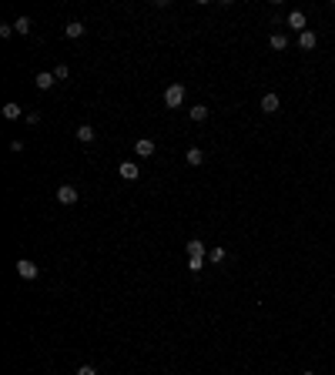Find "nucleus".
I'll return each mask as SVG.
<instances>
[{
	"mask_svg": "<svg viewBox=\"0 0 335 375\" xmlns=\"http://www.w3.org/2000/svg\"><path fill=\"white\" fill-rule=\"evenodd\" d=\"M54 78H57V80H67V78H70V67H67V64H57V67H54Z\"/></svg>",
	"mask_w": 335,
	"mask_h": 375,
	"instance_id": "19",
	"label": "nucleus"
},
{
	"mask_svg": "<svg viewBox=\"0 0 335 375\" xmlns=\"http://www.w3.org/2000/svg\"><path fill=\"white\" fill-rule=\"evenodd\" d=\"M208 262H212V265H222V262H224V248H222V244L208 248Z\"/></svg>",
	"mask_w": 335,
	"mask_h": 375,
	"instance_id": "17",
	"label": "nucleus"
},
{
	"mask_svg": "<svg viewBox=\"0 0 335 375\" xmlns=\"http://www.w3.org/2000/svg\"><path fill=\"white\" fill-rule=\"evenodd\" d=\"M4 118H7V121H17V118H20V104H17V100H7V104H4Z\"/></svg>",
	"mask_w": 335,
	"mask_h": 375,
	"instance_id": "16",
	"label": "nucleus"
},
{
	"mask_svg": "<svg viewBox=\"0 0 335 375\" xmlns=\"http://www.w3.org/2000/svg\"><path fill=\"white\" fill-rule=\"evenodd\" d=\"M315 44H318V37H315V30H305V34H298V47H302V50H312Z\"/></svg>",
	"mask_w": 335,
	"mask_h": 375,
	"instance_id": "13",
	"label": "nucleus"
},
{
	"mask_svg": "<svg viewBox=\"0 0 335 375\" xmlns=\"http://www.w3.org/2000/svg\"><path fill=\"white\" fill-rule=\"evenodd\" d=\"M27 124H40V110H30V114H27Z\"/></svg>",
	"mask_w": 335,
	"mask_h": 375,
	"instance_id": "23",
	"label": "nucleus"
},
{
	"mask_svg": "<svg viewBox=\"0 0 335 375\" xmlns=\"http://www.w3.org/2000/svg\"><path fill=\"white\" fill-rule=\"evenodd\" d=\"M14 34H30V17H17V20H14Z\"/></svg>",
	"mask_w": 335,
	"mask_h": 375,
	"instance_id": "18",
	"label": "nucleus"
},
{
	"mask_svg": "<svg viewBox=\"0 0 335 375\" xmlns=\"http://www.w3.org/2000/svg\"><path fill=\"white\" fill-rule=\"evenodd\" d=\"M181 100H184V84H181V80L168 84L164 88V108H181Z\"/></svg>",
	"mask_w": 335,
	"mask_h": 375,
	"instance_id": "1",
	"label": "nucleus"
},
{
	"mask_svg": "<svg viewBox=\"0 0 335 375\" xmlns=\"http://www.w3.org/2000/svg\"><path fill=\"white\" fill-rule=\"evenodd\" d=\"M34 84H37V88H40V90H50V88H54V84H57L54 70H40V74L34 78Z\"/></svg>",
	"mask_w": 335,
	"mask_h": 375,
	"instance_id": "7",
	"label": "nucleus"
},
{
	"mask_svg": "<svg viewBox=\"0 0 335 375\" xmlns=\"http://www.w3.org/2000/svg\"><path fill=\"white\" fill-rule=\"evenodd\" d=\"M184 252H188V258H208V244L201 242V238H191L184 244Z\"/></svg>",
	"mask_w": 335,
	"mask_h": 375,
	"instance_id": "3",
	"label": "nucleus"
},
{
	"mask_svg": "<svg viewBox=\"0 0 335 375\" xmlns=\"http://www.w3.org/2000/svg\"><path fill=\"white\" fill-rule=\"evenodd\" d=\"M184 161H188L191 168H201V164H204V151H201V148H188V154H184Z\"/></svg>",
	"mask_w": 335,
	"mask_h": 375,
	"instance_id": "10",
	"label": "nucleus"
},
{
	"mask_svg": "<svg viewBox=\"0 0 335 375\" xmlns=\"http://www.w3.org/2000/svg\"><path fill=\"white\" fill-rule=\"evenodd\" d=\"M78 375H98V368H94V365H80Z\"/></svg>",
	"mask_w": 335,
	"mask_h": 375,
	"instance_id": "21",
	"label": "nucleus"
},
{
	"mask_svg": "<svg viewBox=\"0 0 335 375\" xmlns=\"http://www.w3.org/2000/svg\"><path fill=\"white\" fill-rule=\"evenodd\" d=\"M134 154L138 158H151L154 154V141H151V138H141V141L134 144Z\"/></svg>",
	"mask_w": 335,
	"mask_h": 375,
	"instance_id": "8",
	"label": "nucleus"
},
{
	"mask_svg": "<svg viewBox=\"0 0 335 375\" xmlns=\"http://www.w3.org/2000/svg\"><path fill=\"white\" fill-rule=\"evenodd\" d=\"M188 114H191V121H194V124H204V121H208V104H194Z\"/></svg>",
	"mask_w": 335,
	"mask_h": 375,
	"instance_id": "12",
	"label": "nucleus"
},
{
	"mask_svg": "<svg viewBox=\"0 0 335 375\" xmlns=\"http://www.w3.org/2000/svg\"><path fill=\"white\" fill-rule=\"evenodd\" d=\"M14 34V24H0V37H10Z\"/></svg>",
	"mask_w": 335,
	"mask_h": 375,
	"instance_id": "22",
	"label": "nucleus"
},
{
	"mask_svg": "<svg viewBox=\"0 0 335 375\" xmlns=\"http://www.w3.org/2000/svg\"><path fill=\"white\" fill-rule=\"evenodd\" d=\"M302 375H315V372H302Z\"/></svg>",
	"mask_w": 335,
	"mask_h": 375,
	"instance_id": "24",
	"label": "nucleus"
},
{
	"mask_svg": "<svg viewBox=\"0 0 335 375\" xmlns=\"http://www.w3.org/2000/svg\"><path fill=\"white\" fill-rule=\"evenodd\" d=\"M17 275L27 278V282H34V278H37V265H34L30 258H20V262H17Z\"/></svg>",
	"mask_w": 335,
	"mask_h": 375,
	"instance_id": "5",
	"label": "nucleus"
},
{
	"mask_svg": "<svg viewBox=\"0 0 335 375\" xmlns=\"http://www.w3.org/2000/svg\"><path fill=\"white\" fill-rule=\"evenodd\" d=\"M80 34H84V24H80V20H70V24L64 27V37H70V40H78Z\"/></svg>",
	"mask_w": 335,
	"mask_h": 375,
	"instance_id": "15",
	"label": "nucleus"
},
{
	"mask_svg": "<svg viewBox=\"0 0 335 375\" xmlns=\"http://www.w3.org/2000/svg\"><path fill=\"white\" fill-rule=\"evenodd\" d=\"M78 198L80 194H78V188L74 184H60L57 188V201H60V204H78Z\"/></svg>",
	"mask_w": 335,
	"mask_h": 375,
	"instance_id": "2",
	"label": "nucleus"
},
{
	"mask_svg": "<svg viewBox=\"0 0 335 375\" xmlns=\"http://www.w3.org/2000/svg\"><path fill=\"white\" fill-rule=\"evenodd\" d=\"M288 27H292V30H298V34H305V30H308V27H305V14H302V10H292V14H288Z\"/></svg>",
	"mask_w": 335,
	"mask_h": 375,
	"instance_id": "9",
	"label": "nucleus"
},
{
	"mask_svg": "<svg viewBox=\"0 0 335 375\" xmlns=\"http://www.w3.org/2000/svg\"><path fill=\"white\" fill-rule=\"evenodd\" d=\"M282 108V100H278V94H262V114H275V110Z\"/></svg>",
	"mask_w": 335,
	"mask_h": 375,
	"instance_id": "6",
	"label": "nucleus"
},
{
	"mask_svg": "<svg viewBox=\"0 0 335 375\" xmlns=\"http://www.w3.org/2000/svg\"><path fill=\"white\" fill-rule=\"evenodd\" d=\"M74 134H78V141H80V144H90V141H94V138H98L90 124H80V128H78V131H74Z\"/></svg>",
	"mask_w": 335,
	"mask_h": 375,
	"instance_id": "14",
	"label": "nucleus"
},
{
	"mask_svg": "<svg viewBox=\"0 0 335 375\" xmlns=\"http://www.w3.org/2000/svg\"><path fill=\"white\" fill-rule=\"evenodd\" d=\"M204 268V258H188V272H201Z\"/></svg>",
	"mask_w": 335,
	"mask_h": 375,
	"instance_id": "20",
	"label": "nucleus"
},
{
	"mask_svg": "<svg viewBox=\"0 0 335 375\" xmlns=\"http://www.w3.org/2000/svg\"><path fill=\"white\" fill-rule=\"evenodd\" d=\"M118 174H121L124 181H138V178H141V168L134 164V161H121V164H118Z\"/></svg>",
	"mask_w": 335,
	"mask_h": 375,
	"instance_id": "4",
	"label": "nucleus"
},
{
	"mask_svg": "<svg viewBox=\"0 0 335 375\" xmlns=\"http://www.w3.org/2000/svg\"><path fill=\"white\" fill-rule=\"evenodd\" d=\"M268 47H272V50H285V47H288V37H285L282 30H275L272 37H268Z\"/></svg>",
	"mask_w": 335,
	"mask_h": 375,
	"instance_id": "11",
	"label": "nucleus"
}]
</instances>
